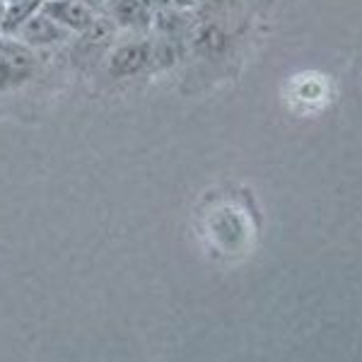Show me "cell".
Here are the masks:
<instances>
[{"label": "cell", "mask_w": 362, "mask_h": 362, "mask_svg": "<svg viewBox=\"0 0 362 362\" xmlns=\"http://www.w3.org/2000/svg\"><path fill=\"white\" fill-rule=\"evenodd\" d=\"M34 75V56L29 46L0 39V92H8L27 83Z\"/></svg>", "instance_id": "obj_1"}, {"label": "cell", "mask_w": 362, "mask_h": 362, "mask_svg": "<svg viewBox=\"0 0 362 362\" xmlns=\"http://www.w3.org/2000/svg\"><path fill=\"white\" fill-rule=\"evenodd\" d=\"M42 13L49 15L56 25L73 32H85L95 22L92 8L83 0H46L42 3Z\"/></svg>", "instance_id": "obj_2"}, {"label": "cell", "mask_w": 362, "mask_h": 362, "mask_svg": "<svg viewBox=\"0 0 362 362\" xmlns=\"http://www.w3.org/2000/svg\"><path fill=\"white\" fill-rule=\"evenodd\" d=\"M148 66H150V44L133 42L119 46L114 51L109 70H112V75H116V78H131V75H138L140 70H145Z\"/></svg>", "instance_id": "obj_3"}, {"label": "cell", "mask_w": 362, "mask_h": 362, "mask_svg": "<svg viewBox=\"0 0 362 362\" xmlns=\"http://www.w3.org/2000/svg\"><path fill=\"white\" fill-rule=\"evenodd\" d=\"M20 32L29 46H49L54 42H61V39L66 37L63 27L56 25L49 15H44L42 8H39V13H34L25 25L20 27Z\"/></svg>", "instance_id": "obj_4"}, {"label": "cell", "mask_w": 362, "mask_h": 362, "mask_svg": "<svg viewBox=\"0 0 362 362\" xmlns=\"http://www.w3.org/2000/svg\"><path fill=\"white\" fill-rule=\"evenodd\" d=\"M191 44L201 56H220L227 51V32L215 22H203L194 29Z\"/></svg>", "instance_id": "obj_5"}, {"label": "cell", "mask_w": 362, "mask_h": 362, "mask_svg": "<svg viewBox=\"0 0 362 362\" xmlns=\"http://www.w3.org/2000/svg\"><path fill=\"white\" fill-rule=\"evenodd\" d=\"M114 15L124 27L145 29L150 25V5L145 0H114Z\"/></svg>", "instance_id": "obj_6"}, {"label": "cell", "mask_w": 362, "mask_h": 362, "mask_svg": "<svg viewBox=\"0 0 362 362\" xmlns=\"http://www.w3.org/2000/svg\"><path fill=\"white\" fill-rule=\"evenodd\" d=\"M39 8H42V0H13V5L3 13L0 29L3 32H20V27L34 13H39Z\"/></svg>", "instance_id": "obj_7"}, {"label": "cell", "mask_w": 362, "mask_h": 362, "mask_svg": "<svg viewBox=\"0 0 362 362\" xmlns=\"http://www.w3.org/2000/svg\"><path fill=\"white\" fill-rule=\"evenodd\" d=\"M83 3H87V5H90V3H95V0H83Z\"/></svg>", "instance_id": "obj_8"}, {"label": "cell", "mask_w": 362, "mask_h": 362, "mask_svg": "<svg viewBox=\"0 0 362 362\" xmlns=\"http://www.w3.org/2000/svg\"><path fill=\"white\" fill-rule=\"evenodd\" d=\"M0 15H3V13H0Z\"/></svg>", "instance_id": "obj_9"}]
</instances>
